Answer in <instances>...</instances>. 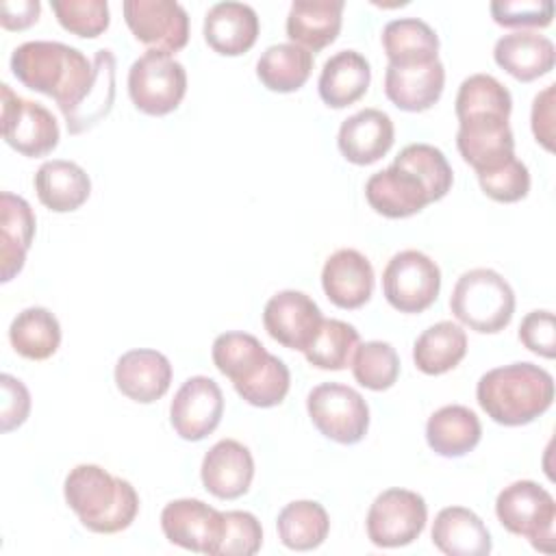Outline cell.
<instances>
[{
	"instance_id": "obj_1",
	"label": "cell",
	"mask_w": 556,
	"mask_h": 556,
	"mask_svg": "<svg viewBox=\"0 0 556 556\" xmlns=\"http://www.w3.org/2000/svg\"><path fill=\"white\" fill-rule=\"evenodd\" d=\"M13 76L28 89L50 96L63 117L74 113L96 80L93 61L61 41H26L11 54Z\"/></svg>"
},
{
	"instance_id": "obj_2",
	"label": "cell",
	"mask_w": 556,
	"mask_h": 556,
	"mask_svg": "<svg viewBox=\"0 0 556 556\" xmlns=\"http://www.w3.org/2000/svg\"><path fill=\"white\" fill-rule=\"evenodd\" d=\"M480 408L502 426H526L554 402V378L534 363H510L480 376L476 387Z\"/></svg>"
},
{
	"instance_id": "obj_3",
	"label": "cell",
	"mask_w": 556,
	"mask_h": 556,
	"mask_svg": "<svg viewBox=\"0 0 556 556\" xmlns=\"http://www.w3.org/2000/svg\"><path fill=\"white\" fill-rule=\"evenodd\" d=\"M63 495L80 523L96 534H115L126 530L139 513L135 486L111 476L100 465H76L65 476Z\"/></svg>"
},
{
	"instance_id": "obj_4",
	"label": "cell",
	"mask_w": 556,
	"mask_h": 556,
	"mask_svg": "<svg viewBox=\"0 0 556 556\" xmlns=\"http://www.w3.org/2000/svg\"><path fill=\"white\" fill-rule=\"evenodd\" d=\"M450 311L467 328L495 334L513 319L515 291L495 269L476 267L456 280L450 295Z\"/></svg>"
},
{
	"instance_id": "obj_5",
	"label": "cell",
	"mask_w": 556,
	"mask_h": 556,
	"mask_svg": "<svg viewBox=\"0 0 556 556\" xmlns=\"http://www.w3.org/2000/svg\"><path fill=\"white\" fill-rule=\"evenodd\" d=\"M495 515L510 534L528 539L534 549L554 552L556 502L534 480H517L504 486L495 500Z\"/></svg>"
},
{
	"instance_id": "obj_6",
	"label": "cell",
	"mask_w": 556,
	"mask_h": 556,
	"mask_svg": "<svg viewBox=\"0 0 556 556\" xmlns=\"http://www.w3.org/2000/svg\"><path fill=\"white\" fill-rule=\"evenodd\" d=\"M187 93V70L172 54L148 50L128 70V96L146 115H167Z\"/></svg>"
},
{
	"instance_id": "obj_7",
	"label": "cell",
	"mask_w": 556,
	"mask_h": 556,
	"mask_svg": "<svg viewBox=\"0 0 556 556\" xmlns=\"http://www.w3.org/2000/svg\"><path fill=\"white\" fill-rule=\"evenodd\" d=\"M313 426L330 441L341 445L358 443L369 428V406L365 397L339 382L317 384L306 397Z\"/></svg>"
},
{
	"instance_id": "obj_8",
	"label": "cell",
	"mask_w": 556,
	"mask_h": 556,
	"mask_svg": "<svg viewBox=\"0 0 556 556\" xmlns=\"http://www.w3.org/2000/svg\"><path fill=\"white\" fill-rule=\"evenodd\" d=\"M441 291L439 265L419 250H402L382 271V293L400 313H421Z\"/></svg>"
},
{
	"instance_id": "obj_9",
	"label": "cell",
	"mask_w": 556,
	"mask_h": 556,
	"mask_svg": "<svg viewBox=\"0 0 556 556\" xmlns=\"http://www.w3.org/2000/svg\"><path fill=\"white\" fill-rule=\"evenodd\" d=\"M426 500L408 489H387L369 506L367 536L376 547H404L413 543L426 526Z\"/></svg>"
},
{
	"instance_id": "obj_10",
	"label": "cell",
	"mask_w": 556,
	"mask_h": 556,
	"mask_svg": "<svg viewBox=\"0 0 556 556\" xmlns=\"http://www.w3.org/2000/svg\"><path fill=\"white\" fill-rule=\"evenodd\" d=\"M2 91V135L4 141L24 156H46L59 146V124L41 104L11 91L7 83Z\"/></svg>"
},
{
	"instance_id": "obj_11",
	"label": "cell",
	"mask_w": 556,
	"mask_h": 556,
	"mask_svg": "<svg viewBox=\"0 0 556 556\" xmlns=\"http://www.w3.org/2000/svg\"><path fill=\"white\" fill-rule=\"evenodd\" d=\"M124 20L137 41L156 52H178L189 41V15L174 0H126Z\"/></svg>"
},
{
	"instance_id": "obj_12",
	"label": "cell",
	"mask_w": 556,
	"mask_h": 556,
	"mask_svg": "<svg viewBox=\"0 0 556 556\" xmlns=\"http://www.w3.org/2000/svg\"><path fill=\"white\" fill-rule=\"evenodd\" d=\"M161 530L169 543L182 549L217 556L224 534V513L202 500H174L161 513Z\"/></svg>"
},
{
	"instance_id": "obj_13",
	"label": "cell",
	"mask_w": 556,
	"mask_h": 556,
	"mask_svg": "<svg viewBox=\"0 0 556 556\" xmlns=\"http://www.w3.org/2000/svg\"><path fill=\"white\" fill-rule=\"evenodd\" d=\"M224 395L208 376H191L176 391L169 404V421L185 441H202L222 421Z\"/></svg>"
},
{
	"instance_id": "obj_14",
	"label": "cell",
	"mask_w": 556,
	"mask_h": 556,
	"mask_svg": "<svg viewBox=\"0 0 556 556\" xmlns=\"http://www.w3.org/2000/svg\"><path fill=\"white\" fill-rule=\"evenodd\" d=\"M321 311L302 291L285 289L271 295L263 311V326L274 341L304 352L321 326Z\"/></svg>"
},
{
	"instance_id": "obj_15",
	"label": "cell",
	"mask_w": 556,
	"mask_h": 556,
	"mask_svg": "<svg viewBox=\"0 0 556 556\" xmlns=\"http://www.w3.org/2000/svg\"><path fill=\"white\" fill-rule=\"evenodd\" d=\"M456 148L476 174L495 169L515 156V137L508 119L484 115L458 122Z\"/></svg>"
},
{
	"instance_id": "obj_16",
	"label": "cell",
	"mask_w": 556,
	"mask_h": 556,
	"mask_svg": "<svg viewBox=\"0 0 556 556\" xmlns=\"http://www.w3.org/2000/svg\"><path fill=\"white\" fill-rule=\"evenodd\" d=\"M445 67L439 59L426 63L387 65L384 93L402 111L419 113L434 106L443 93Z\"/></svg>"
},
{
	"instance_id": "obj_17",
	"label": "cell",
	"mask_w": 556,
	"mask_h": 556,
	"mask_svg": "<svg viewBox=\"0 0 556 556\" xmlns=\"http://www.w3.org/2000/svg\"><path fill=\"white\" fill-rule=\"evenodd\" d=\"M200 476L211 495L219 500H237L248 493L252 484L254 458L243 443L222 439L204 454Z\"/></svg>"
},
{
	"instance_id": "obj_18",
	"label": "cell",
	"mask_w": 556,
	"mask_h": 556,
	"mask_svg": "<svg viewBox=\"0 0 556 556\" xmlns=\"http://www.w3.org/2000/svg\"><path fill=\"white\" fill-rule=\"evenodd\" d=\"M326 298L339 308H361L374 291V267L365 254L352 248L332 252L321 269Z\"/></svg>"
},
{
	"instance_id": "obj_19",
	"label": "cell",
	"mask_w": 556,
	"mask_h": 556,
	"mask_svg": "<svg viewBox=\"0 0 556 556\" xmlns=\"http://www.w3.org/2000/svg\"><path fill=\"white\" fill-rule=\"evenodd\" d=\"M115 384L132 402L152 404L172 384V365L165 354L148 348L128 350L115 363Z\"/></svg>"
},
{
	"instance_id": "obj_20",
	"label": "cell",
	"mask_w": 556,
	"mask_h": 556,
	"mask_svg": "<svg viewBox=\"0 0 556 556\" xmlns=\"http://www.w3.org/2000/svg\"><path fill=\"white\" fill-rule=\"evenodd\" d=\"M393 139V122L380 109H361L343 119L337 135L341 154L354 165H371L380 161L391 150Z\"/></svg>"
},
{
	"instance_id": "obj_21",
	"label": "cell",
	"mask_w": 556,
	"mask_h": 556,
	"mask_svg": "<svg viewBox=\"0 0 556 556\" xmlns=\"http://www.w3.org/2000/svg\"><path fill=\"white\" fill-rule=\"evenodd\" d=\"M365 198L376 213L389 219L410 217L430 204V195L424 182L415 174L393 163L387 169L369 176L365 185Z\"/></svg>"
},
{
	"instance_id": "obj_22",
	"label": "cell",
	"mask_w": 556,
	"mask_h": 556,
	"mask_svg": "<svg viewBox=\"0 0 556 556\" xmlns=\"http://www.w3.org/2000/svg\"><path fill=\"white\" fill-rule=\"evenodd\" d=\"M258 37V15L245 2H217L204 15V39L224 56L248 52Z\"/></svg>"
},
{
	"instance_id": "obj_23",
	"label": "cell",
	"mask_w": 556,
	"mask_h": 556,
	"mask_svg": "<svg viewBox=\"0 0 556 556\" xmlns=\"http://www.w3.org/2000/svg\"><path fill=\"white\" fill-rule=\"evenodd\" d=\"M495 63L521 83L536 80L552 72L556 61V50L552 39L534 30H515L495 41L493 48Z\"/></svg>"
},
{
	"instance_id": "obj_24",
	"label": "cell",
	"mask_w": 556,
	"mask_h": 556,
	"mask_svg": "<svg viewBox=\"0 0 556 556\" xmlns=\"http://www.w3.org/2000/svg\"><path fill=\"white\" fill-rule=\"evenodd\" d=\"M343 7V0H295L285 24L287 37L308 52L324 50L341 30Z\"/></svg>"
},
{
	"instance_id": "obj_25",
	"label": "cell",
	"mask_w": 556,
	"mask_h": 556,
	"mask_svg": "<svg viewBox=\"0 0 556 556\" xmlns=\"http://www.w3.org/2000/svg\"><path fill=\"white\" fill-rule=\"evenodd\" d=\"M432 543L447 556H486L491 552L489 528L465 506H447L437 513Z\"/></svg>"
},
{
	"instance_id": "obj_26",
	"label": "cell",
	"mask_w": 556,
	"mask_h": 556,
	"mask_svg": "<svg viewBox=\"0 0 556 556\" xmlns=\"http://www.w3.org/2000/svg\"><path fill=\"white\" fill-rule=\"evenodd\" d=\"M33 182L39 202L54 213H70L80 208L91 193V180L87 172L78 163L65 159L41 163Z\"/></svg>"
},
{
	"instance_id": "obj_27",
	"label": "cell",
	"mask_w": 556,
	"mask_h": 556,
	"mask_svg": "<svg viewBox=\"0 0 556 556\" xmlns=\"http://www.w3.org/2000/svg\"><path fill=\"white\" fill-rule=\"evenodd\" d=\"M35 237V213L30 204L15 193L0 195V265L2 282L22 271L26 252Z\"/></svg>"
},
{
	"instance_id": "obj_28",
	"label": "cell",
	"mask_w": 556,
	"mask_h": 556,
	"mask_svg": "<svg viewBox=\"0 0 556 556\" xmlns=\"http://www.w3.org/2000/svg\"><path fill=\"white\" fill-rule=\"evenodd\" d=\"M369 80V61L356 50H341L332 54L321 67L317 80L319 98L330 109L350 106L365 96Z\"/></svg>"
},
{
	"instance_id": "obj_29",
	"label": "cell",
	"mask_w": 556,
	"mask_h": 556,
	"mask_svg": "<svg viewBox=\"0 0 556 556\" xmlns=\"http://www.w3.org/2000/svg\"><path fill=\"white\" fill-rule=\"evenodd\" d=\"M482 437L478 415L463 404H447L434 410L426 424L430 450L445 458H458L471 452Z\"/></svg>"
},
{
	"instance_id": "obj_30",
	"label": "cell",
	"mask_w": 556,
	"mask_h": 556,
	"mask_svg": "<svg viewBox=\"0 0 556 556\" xmlns=\"http://www.w3.org/2000/svg\"><path fill=\"white\" fill-rule=\"evenodd\" d=\"M211 356L215 367L232 382L237 391L263 374L271 354L254 334L224 332L213 341Z\"/></svg>"
},
{
	"instance_id": "obj_31",
	"label": "cell",
	"mask_w": 556,
	"mask_h": 556,
	"mask_svg": "<svg viewBox=\"0 0 556 556\" xmlns=\"http://www.w3.org/2000/svg\"><path fill=\"white\" fill-rule=\"evenodd\" d=\"M467 354V334L454 321H437L413 343V361L426 376H441L454 369Z\"/></svg>"
},
{
	"instance_id": "obj_32",
	"label": "cell",
	"mask_w": 556,
	"mask_h": 556,
	"mask_svg": "<svg viewBox=\"0 0 556 556\" xmlns=\"http://www.w3.org/2000/svg\"><path fill=\"white\" fill-rule=\"evenodd\" d=\"M382 48L391 65L439 59V37L430 24L419 17L391 20L382 28Z\"/></svg>"
},
{
	"instance_id": "obj_33",
	"label": "cell",
	"mask_w": 556,
	"mask_h": 556,
	"mask_svg": "<svg viewBox=\"0 0 556 556\" xmlns=\"http://www.w3.org/2000/svg\"><path fill=\"white\" fill-rule=\"evenodd\" d=\"M313 72V52L298 43L269 46L256 61V76L278 93L298 91Z\"/></svg>"
},
{
	"instance_id": "obj_34",
	"label": "cell",
	"mask_w": 556,
	"mask_h": 556,
	"mask_svg": "<svg viewBox=\"0 0 556 556\" xmlns=\"http://www.w3.org/2000/svg\"><path fill=\"white\" fill-rule=\"evenodd\" d=\"M9 341L20 356L28 361H46L61 343L59 319L43 306L24 308L9 326Z\"/></svg>"
},
{
	"instance_id": "obj_35",
	"label": "cell",
	"mask_w": 556,
	"mask_h": 556,
	"mask_svg": "<svg viewBox=\"0 0 556 556\" xmlns=\"http://www.w3.org/2000/svg\"><path fill=\"white\" fill-rule=\"evenodd\" d=\"M276 530L285 547L295 552H308L326 541L330 519L319 502L298 500L287 504L278 513Z\"/></svg>"
},
{
	"instance_id": "obj_36",
	"label": "cell",
	"mask_w": 556,
	"mask_h": 556,
	"mask_svg": "<svg viewBox=\"0 0 556 556\" xmlns=\"http://www.w3.org/2000/svg\"><path fill=\"white\" fill-rule=\"evenodd\" d=\"M96 80L83 104L65 117L70 135H80L104 119L115 102V56L109 48H102L93 56Z\"/></svg>"
},
{
	"instance_id": "obj_37",
	"label": "cell",
	"mask_w": 556,
	"mask_h": 556,
	"mask_svg": "<svg viewBox=\"0 0 556 556\" xmlns=\"http://www.w3.org/2000/svg\"><path fill=\"white\" fill-rule=\"evenodd\" d=\"M454 111L458 122L469 117H510L513 98L510 91L491 74H471L458 87Z\"/></svg>"
},
{
	"instance_id": "obj_38",
	"label": "cell",
	"mask_w": 556,
	"mask_h": 556,
	"mask_svg": "<svg viewBox=\"0 0 556 556\" xmlns=\"http://www.w3.org/2000/svg\"><path fill=\"white\" fill-rule=\"evenodd\" d=\"M358 343L361 337L352 324L341 319H321V326L304 350V356L317 369L339 371L352 365Z\"/></svg>"
},
{
	"instance_id": "obj_39",
	"label": "cell",
	"mask_w": 556,
	"mask_h": 556,
	"mask_svg": "<svg viewBox=\"0 0 556 556\" xmlns=\"http://www.w3.org/2000/svg\"><path fill=\"white\" fill-rule=\"evenodd\" d=\"M393 165L415 174L424 182L430 195V202L445 198L447 191L452 189V182H454L452 167L445 154L430 143H408L393 159Z\"/></svg>"
},
{
	"instance_id": "obj_40",
	"label": "cell",
	"mask_w": 556,
	"mask_h": 556,
	"mask_svg": "<svg viewBox=\"0 0 556 556\" xmlns=\"http://www.w3.org/2000/svg\"><path fill=\"white\" fill-rule=\"evenodd\" d=\"M354 380L371 391H387L400 376V356L387 341L358 343L352 356Z\"/></svg>"
},
{
	"instance_id": "obj_41",
	"label": "cell",
	"mask_w": 556,
	"mask_h": 556,
	"mask_svg": "<svg viewBox=\"0 0 556 556\" xmlns=\"http://www.w3.org/2000/svg\"><path fill=\"white\" fill-rule=\"evenodd\" d=\"M59 24L78 37H98L109 28L106 0H52Z\"/></svg>"
},
{
	"instance_id": "obj_42",
	"label": "cell",
	"mask_w": 556,
	"mask_h": 556,
	"mask_svg": "<svg viewBox=\"0 0 556 556\" xmlns=\"http://www.w3.org/2000/svg\"><path fill=\"white\" fill-rule=\"evenodd\" d=\"M263 545L261 521L248 510L224 513V534L217 556H252Z\"/></svg>"
},
{
	"instance_id": "obj_43",
	"label": "cell",
	"mask_w": 556,
	"mask_h": 556,
	"mask_svg": "<svg viewBox=\"0 0 556 556\" xmlns=\"http://www.w3.org/2000/svg\"><path fill=\"white\" fill-rule=\"evenodd\" d=\"M480 189L495 202H519L530 191V172L515 156L504 165L478 174Z\"/></svg>"
},
{
	"instance_id": "obj_44",
	"label": "cell",
	"mask_w": 556,
	"mask_h": 556,
	"mask_svg": "<svg viewBox=\"0 0 556 556\" xmlns=\"http://www.w3.org/2000/svg\"><path fill=\"white\" fill-rule=\"evenodd\" d=\"M289 384H291L289 367L278 356L271 354L263 374L256 380H252L250 384L237 389V393L252 406L271 408V406H278L287 397Z\"/></svg>"
},
{
	"instance_id": "obj_45",
	"label": "cell",
	"mask_w": 556,
	"mask_h": 556,
	"mask_svg": "<svg viewBox=\"0 0 556 556\" xmlns=\"http://www.w3.org/2000/svg\"><path fill=\"white\" fill-rule=\"evenodd\" d=\"M495 24L506 28H545L554 20L552 0H495L491 2Z\"/></svg>"
},
{
	"instance_id": "obj_46",
	"label": "cell",
	"mask_w": 556,
	"mask_h": 556,
	"mask_svg": "<svg viewBox=\"0 0 556 556\" xmlns=\"http://www.w3.org/2000/svg\"><path fill=\"white\" fill-rule=\"evenodd\" d=\"M519 341L543 358L556 356V328L552 311H532L519 324Z\"/></svg>"
},
{
	"instance_id": "obj_47",
	"label": "cell",
	"mask_w": 556,
	"mask_h": 556,
	"mask_svg": "<svg viewBox=\"0 0 556 556\" xmlns=\"http://www.w3.org/2000/svg\"><path fill=\"white\" fill-rule=\"evenodd\" d=\"M0 387H2L0 421H2V432H9L26 421L30 413V393L24 387V382L13 378L11 374L0 376Z\"/></svg>"
},
{
	"instance_id": "obj_48",
	"label": "cell",
	"mask_w": 556,
	"mask_h": 556,
	"mask_svg": "<svg viewBox=\"0 0 556 556\" xmlns=\"http://www.w3.org/2000/svg\"><path fill=\"white\" fill-rule=\"evenodd\" d=\"M554 96H556V85H547L541 93H536L532 102V135L534 139L545 148L554 150Z\"/></svg>"
},
{
	"instance_id": "obj_49",
	"label": "cell",
	"mask_w": 556,
	"mask_h": 556,
	"mask_svg": "<svg viewBox=\"0 0 556 556\" xmlns=\"http://www.w3.org/2000/svg\"><path fill=\"white\" fill-rule=\"evenodd\" d=\"M39 0H4L0 4V24L7 30H22L39 20Z\"/></svg>"
}]
</instances>
